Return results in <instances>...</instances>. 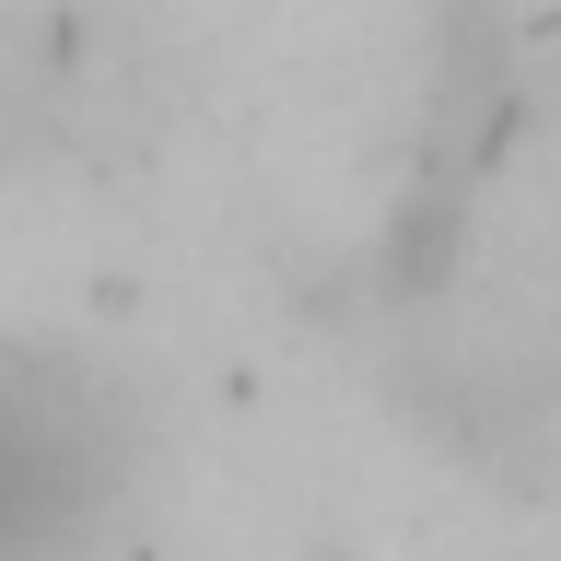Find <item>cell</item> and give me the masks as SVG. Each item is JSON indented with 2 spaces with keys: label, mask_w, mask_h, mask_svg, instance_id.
<instances>
[{
  "label": "cell",
  "mask_w": 561,
  "mask_h": 561,
  "mask_svg": "<svg viewBox=\"0 0 561 561\" xmlns=\"http://www.w3.org/2000/svg\"><path fill=\"white\" fill-rule=\"evenodd\" d=\"M117 468L129 445L105 433L94 386L0 375V561H59L70 538H94Z\"/></svg>",
  "instance_id": "cell-1"
}]
</instances>
